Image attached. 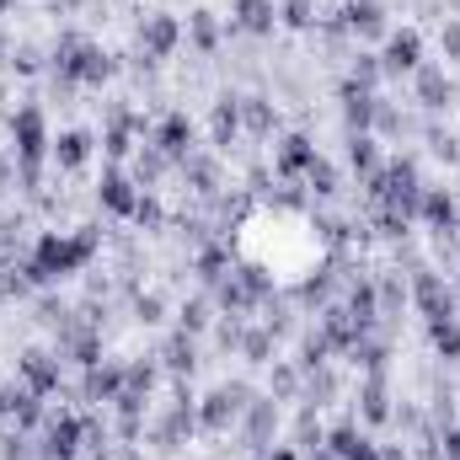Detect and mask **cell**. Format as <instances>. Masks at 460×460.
<instances>
[{
    "label": "cell",
    "instance_id": "cell-1",
    "mask_svg": "<svg viewBox=\"0 0 460 460\" xmlns=\"http://www.w3.org/2000/svg\"><path fill=\"white\" fill-rule=\"evenodd\" d=\"M97 246H102V235L97 226H75V230H43L38 241H32V252H27V284H59V279H70V273H81L92 257H97Z\"/></svg>",
    "mask_w": 460,
    "mask_h": 460
},
{
    "label": "cell",
    "instance_id": "cell-2",
    "mask_svg": "<svg viewBox=\"0 0 460 460\" xmlns=\"http://www.w3.org/2000/svg\"><path fill=\"white\" fill-rule=\"evenodd\" d=\"M49 150H54V134H49L43 108H38V102H22V108L11 113V161H16V172H22L27 188H38Z\"/></svg>",
    "mask_w": 460,
    "mask_h": 460
},
{
    "label": "cell",
    "instance_id": "cell-3",
    "mask_svg": "<svg viewBox=\"0 0 460 460\" xmlns=\"http://www.w3.org/2000/svg\"><path fill=\"white\" fill-rule=\"evenodd\" d=\"M177 43H182V22H177L172 11H150V16L139 22V49H145V59H172Z\"/></svg>",
    "mask_w": 460,
    "mask_h": 460
},
{
    "label": "cell",
    "instance_id": "cell-4",
    "mask_svg": "<svg viewBox=\"0 0 460 460\" xmlns=\"http://www.w3.org/2000/svg\"><path fill=\"white\" fill-rule=\"evenodd\" d=\"M16 385L49 402V396L59 391V358H54V353H43V348L22 353V358H16Z\"/></svg>",
    "mask_w": 460,
    "mask_h": 460
},
{
    "label": "cell",
    "instance_id": "cell-5",
    "mask_svg": "<svg viewBox=\"0 0 460 460\" xmlns=\"http://www.w3.org/2000/svg\"><path fill=\"white\" fill-rule=\"evenodd\" d=\"M380 70H385V75H412V70H423V38H418L412 27H407V32H385Z\"/></svg>",
    "mask_w": 460,
    "mask_h": 460
},
{
    "label": "cell",
    "instance_id": "cell-6",
    "mask_svg": "<svg viewBox=\"0 0 460 460\" xmlns=\"http://www.w3.org/2000/svg\"><path fill=\"white\" fill-rule=\"evenodd\" d=\"M316 161H322V150H316L305 134H284L279 150H273V172H279V177H305Z\"/></svg>",
    "mask_w": 460,
    "mask_h": 460
},
{
    "label": "cell",
    "instance_id": "cell-7",
    "mask_svg": "<svg viewBox=\"0 0 460 460\" xmlns=\"http://www.w3.org/2000/svg\"><path fill=\"white\" fill-rule=\"evenodd\" d=\"M97 204H102L108 215H123V220H134L145 199H139V188H134V182H128V177H123V172L113 166V172H102V188H97Z\"/></svg>",
    "mask_w": 460,
    "mask_h": 460
},
{
    "label": "cell",
    "instance_id": "cell-8",
    "mask_svg": "<svg viewBox=\"0 0 460 460\" xmlns=\"http://www.w3.org/2000/svg\"><path fill=\"white\" fill-rule=\"evenodd\" d=\"M412 300H418V311H423L429 322L456 316V305H450V284H445L439 273H418V279H412Z\"/></svg>",
    "mask_w": 460,
    "mask_h": 460
},
{
    "label": "cell",
    "instance_id": "cell-9",
    "mask_svg": "<svg viewBox=\"0 0 460 460\" xmlns=\"http://www.w3.org/2000/svg\"><path fill=\"white\" fill-rule=\"evenodd\" d=\"M188 145H193V123H188V113H166L161 123H155V150H161L166 161H182Z\"/></svg>",
    "mask_w": 460,
    "mask_h": 460
},
{
    "label": "cell",
    "instance_id": "cell-10",
    "mask_svg": "<svg viewBox=\"0 0 460 460\" xmlns=\"http://www.w3.org/2000/svg\"><path fill=\"white\" fill-rule=\"evenodd\" d=\"M81 434H86L81 418H54V423H49V439H43V460H75Z\"/></svg>",
    "mask_w": 460,
    "mask_h": 460
},
{
    "label": "cell",
    "instance_id": "cell-11",
    "mask_svg": "<svg viewBox=\"0 0 460 460\" xmlns=\"http://www.w3.org/2000/svg\"><path fill=\"white\" fill-rule=\"evenodd\" d=\"M230 27H241V32H252V38H268V32L279 27V5H273V0H235Z\"/></svg>",
    "mask_w": 460,
    "mask_h": 460
},
{
    "label": "cell",
    "instance_id": "cell-12",
    "mask_svg": "<svg viewBox=\"0 0 460 460\" xmlns=\"http://www.w3.org/2000/svg\"><path fill=\"white\" fill-rule=\"evenodd\" d=\"M49 155H54V166H59V172H81V166L92 161V134H86V128H65V134L54 139V150H49Z\"/></svg>",
    "mask_w": 460,
    "mask_h": 460
},
{
    "label": "cell",
    "instance_id": "cell-13",
    "mask_svg": "<svg viewBox=\"0 0 460 460\" xmlns=\"http://www.w3.org/2000/svg\"><path fill=\"white\" fill-rule=\"evenodd\" d=\"M418 220L434 226V230L456 226V199H450V188H423V199H418Z\"/></svg>",
    "mask_w": 460,
    "mask_h": 460
},
{
    "label": "cell",
    "instance_id": "cell-14",
    "mask_svg": "<svg viewBox=\"0 0 460 460\" xmlns=\"http://www.w3.org/2000/svg\"><path fill=\"white\" fill-rule=\"evenodd\" d=\"M343 16H348V32H358V38H385V11H380V0H353Z\"/></svg>",
    "mask_w": 460,
    "mask_h": 460
},
{
    "label": "cell",
    "instance_id": "cell-15",
    "mask_svg": "<svg viewBox=\"0 0 460 460\" xmlns=\"http://www.w3.org/2000/svg\"><path fill=\"white\" fill-rule=\"evenodd\" d=\"M123 391V369L118 364H92L86 369V402H118Z\"/></svg>",
    "mask_w": 460,
    "mask_h": 460
},
{
    "label": "cell",
    "instance_id": "cell-16",
    "mask_svg": "<svg viewBox=\"0 0 460 460\" xmlns=\"http://www.w3.org/2000/svg\"><path fill=\"white\" fill-rule=\"evenodd\" d=\"M327 445H332L338 460H380V445H375L369 434H358V429H338Z\"/></svg>",
    "mask_w": 460,
    "mask_h": 460
},
{
    "label": "cell",
    "instance_id": "cell-17",
    "mask_svg": "<svg viewBox=\"0 0 460 460\" xmlns=\"http://www.w3.org/2000/svg\"><path fill=\"white\" fill-rule=\"evenodd\" d=\"M348 166H353L358 177H375V172H380V145H375V134H353V139H348Z\"/></svg>",
    "mask_w": 460,
    "mask_h": 460
},
{
    "label": "cell",
    "instance_id": "cell-18",
    "mask_svg": "<svg viewBox=\"0 0 460 460\" xmlns=\"http://www.w3.org/2000/svg\"><path fill=\"white\" fill-rule=\"evenodd\" d=\"M450 81H445V70H434V65H423L418 70V97H423V108H445L450 102Z\"/></svg>",
    "mask_w": 460,
    "mask_h": 460
},
{
    "label": "cell",
    "instance_id": "cell-19",
    "mask_svg": "<svg viewBox=\"0 0 460 460\" xmlns=\"http://www.w3.org/2000/svg\"><path fill=\"white\" fill-rule=\"evenodd\" d=\"M188 38H193L204 54H215V49H220V27H215V11H193V16H188Z\"/></svg>",
    "mask_w": 460,
    "mask_h": 460
},
{
    "label": "cell",
    "instance_id": "cell-20",
    "mask_svg": "<svg viewBox=\"0 0 460 460\" xmlns=\"http://www.w3.org/2000/svg\"><path fill=\"white\" fill-rule=\"evenodd\" d=\"M429 338H434V348H439L445 358H460V322H456V316L429 322Z\"/></svg>",
    "mask_w": 460,
    "mask_h": 460
},
{
    "label": "cell",
    "instance_id": "cell-21",
    "mask_svg": "<svg viewBox=\"0 0 460 460\" xmlns=\"http://www.w3.org/2000/svg\"><path fill=\"white\" fill-rule=\"evenodd\" d=\"M241 118L252 123V134H268V128L279 123V113H273V102H268V97H246V102H241Z\"/></svg>",
    "mask_w": 460,
    "mask_h": 460
},
{
    "label": "cell",
    "instance_id": "cell-22",
    "mask_svg": "<svg viewBox=\"0 0 460 460\" xmlns=\"http://www.w3.org/2000/svg\"><path fill=\"white\" fill-rule=\"evenodd\" d=\"M364 418H369V423H385V380H380V375L364 385Z\"/></svg>",
    "mask_w": 460,
    "mask_h": 460
},
{
    "label": "cell",
    "instance_id": "cell-23",
    "mask_svg": "<svg viewBox=\"0 0 460 460\" xmlns=\"http://www.w3.org/2000/svg\"><path fill=\"white\" fill-rule=\"evenodd\" d=\"M375 81H380V59H375V54H358V59H353V86L369 92Z\"/></svg>",
    "mask_w": 460,
    "mask_h": 460
},
{
    "label": "cell",
    "instance_id": "cell-24",
    "mask_svg": "<svg viewBox=\"0 0 460 460\" xmlns=\"http://www.w3.org/2000/svg\"><path fill=\"white\" fill-rule=\"evenodd\" d=\"M241 353H246L252 364H268V353H273V338H268V332H246V338H241Z\"/></svg>",
    "mask_w": 460,
    "mask_h": 460
},
{
    "label": "cell",
    "instance_id": "cell-25",
    "mask_svg": "<svg viewBox=\"0 0 460 460\" xmlns=\"http://www.w3.org/2000/svg\"><path fill=\"white\" fill-rule=\"evenodd\" d=\"M204 327H209V305H204V300L182 305V332H204Z\"/></svg>",
    "mask_w": 460,
    "mask_h": 460
},
{
    "label": "cell",
    "instance_id": "cell-26",
    "mask_svg": "<svg viewBox=\"0 0 460 460\" xmlns=\"http://www.w3.org/2000/svg\"><path fill=\"white\" fill-rule=\"evenodd\" d=\"M439 43H445V54H450V59H460V22H445Z\"/></svg>",
    "mask_w": 460,
    "mask_h": 460
},
{
    "label": "cell",
    "instance_id": "cell-27",
    "mask_svg": "<svg viewBox=\"0 0 460 460\" xmlns=\"http://www.w3.org/2000/svg\"><path fill=\"white\" fill-rule=\"evenodd\" d=\"M139 322H161V300H155V295L139 300Z\"/></svg>",
    "mask_w": 460,
    "mask_h": 460
},
{
    "label": "cell",
    "instance_id": "cell-28",
    "mask_svg": "<svg viewBox=\"0 0 460 460\" xmlns=\"http://www.w3.org/2000/svg\"><path fill=\"white\" fill-rule=\"evenodd\" d=\"M305 11H311V5H305V0H289V5H284V16H289V22H295V27H305V22H311V16H305Z\"/></svg>",
    "mask_w": 460,
    "mask_h": 460
},
{
    "label": "cell",
    "instance_id": "cell-29",
    "mask_svg": "<svg viewBox=\"0 0 460 460\" xmlns=\"http://www.w3.org/2000/svg\"><path fill=\"white\" fill-rule=\"evenodd\" d=\"M445 456H450V460H460V429L450 434V439H445Z\"/></svg>",
    "mask_w": 460,
    "mask_h": 460
},
{
    "label": "cell",
    "instance_id": "cell-30",
    "mask_svg": "<svg viewBox=\"0 0 460 460\" xmlns=\"http://www.w3.org/2000/svg\"><path fill=\"white\" fill-rule=\"evenodd\" d=\"M268 460H295V450H289V445H273V456Z\"/></svg>",
    "mask_w": 460,
    "mask_h": 460
}]
</instances>
